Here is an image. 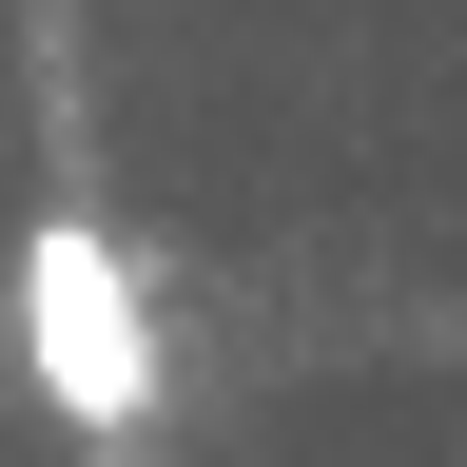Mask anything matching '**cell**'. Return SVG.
<instances>
[{
    "mask_svg": "<svg viewBox=\"0 0 467 467\" xmlns=\"http://www.w3.org/2000/svg\"><path fill=\"white\" fill-rule=\"evenodd\" d=\"M20 370L78 409V429H156V312H137V254H117L98 214L20 234Z\"/></svg>",
    "mask_w": 467,
    "mask_h": 467,
    "instance_id": "1",
    "label": "cell"
}]
</instances>
